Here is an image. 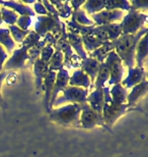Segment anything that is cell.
<instances>
[{
	"label": "cell",
	"instance_id": "5bb4252c",
	"mask_svg": "<svg viewBox=\"0 0 148 157\" xmlns=\"http://www.w3.org/2000/svg\"><path fill=\"white\" fill-rule=\"evenodd\" d=\"M0 5L2 7L8 8L10 10L14 11L15 13L18 14V17L21 15H29V17H34L36 14L33 10V7H31L30 5L24 4L21 1H13V0H8V1H1L0 0Z\"/></svg>",
	"mask_w": 148,
	"mask_h": 157
},
{
	"label": "cell",
	"instance_id": "9a60e30c",
	"mask_svg": "<svg viewBox=\"0 0 148 157\" xmlns=\"http://www.w3.org/2000/svg\"><path fill=\"white\" fill-rule=\"evenodd\" d=\"M103 91L102 89H94L91 93H88L86 98V103L94 112L103 117Z\"/></svg>",
	"mask_w": 148,
	"mask_h": 157
},
{
	"label": "cell",
	"instance_id": "6da1fadb",
	"mask_svg": "<svg viewBox=\"0 0 148 157\" xmlns=\"http://www.w3.org/2000/svg\"><path fill=\"white\" fill-rule=\"evenodd\" d=\"M148 32L147 28L144 27L135 35L120 36L117 40L112 41L114 50L117 53L123 64L128 67V71L135 67V50L140 39Z\"/></svg>",
	"mask_w": 148,
	"mask_h": 157
},
{
	"label": "cell",
	"instance_id": "e0dca14e",
	"mask_svg": "<svg viewBox=\"0 0 148 157\" xmlns=\"http://www.w3.org/2000/svg\"><path fill=\"white\" fill-rule=\"evenodd\" d=\"M68 86L78 87L88 90L90 87H92V84H91L89 77L79 68V70H75L71 76L69 77Z\"/></svg>",
	"mask_w": 148,
	"mask_h": 157
},
{
	"label": "cell",
	"instance_id": "d6a6232c",
	"mask_svg": "<svg viewBox=\"0 0 148 157\" xmlns=\"http://www.w3.org/2000/svg\"><path fill=\"white\" fill-rule=\"evenodd\" d=\"M100 27H102L103 30L106 32V36H108V39H109L110 42L117 40L120 36H122L121 26H120L119 23L105 25V26H100Z\"/></svg>",
	"mask_w": 148,
	"mask_h": 157
},
{
	"label": "cell",
	"instance_id": "8992f818",
	"mask_svg": "<svg viewBox=\"0 0 148 157\" xmlns=\"http://www.w3.org/2000/svg\"><path fill=\"white\" fill-rule=\"evenodd\" d=\"M88 90L78 87L67 86L57 97L53 106H60L62 104H83L86 102Z\"/></svg>",
	"mask_w": 148,
	"mask_h": 157
},
{
	"label": "cell",
	"instance_id": "cb8c5ba5",
	"mask_svg": "<svg viewBox=\"0 0 148 157\" xmlns=\"http://www.w3.org/2000/svg\"><path fill=\"white\" fill-rule=\"evenodd\" d=\"M110 80V71L109 67H106V64L105 62H102L99 64V71H97L96 78L94 80L93 87L94 89H102L108 84V82Z\"/></svg>",
	"mask_w": 148,
	"mask_h": 157
},
{
	"label": "cell",
	"instance_id": "52a82bcc",
	"mask_svg": "<svg viewBox=\"0 0 148 157\" xmlns=\"http://www.w3.org/2000/svg\"><path fill=\"white\" fill-rule=\"evenodd\" d=\"M105 63L110 71V80L108 82V87L121 84L123 77H124V67H123L122 60L120 59L117 53L115 52V50H113L106 55Z\"/></svg>",
	"mask_w": 148,
	"mask_h": 157
},
{
	"label": "cell",
	"instance_id": "ab89813d",
	"mask_svg": "<svg viewBox=\"0 0 148 157\" xmlns=\"http://www.w3.org/2000/svg\"><path fill=\"white\" fill-rule=\"evenodd\" d=\"M33 10L34 12V14H38V15H49L48 11L47 9L45 8V6L43 5L42 1H37L34 3V7H33Z\"/></svg>",
	"mask_w": 148,
	"mask_h": 157
},
{
	"label": "cell",
	"instance_id": "74e56055",
	"mask_svg": "<svg viewBox=\"0 0 148 157\" xmlns=\"http://www.w3.org/2000/svg\"><path fill=\"white\" fill-rule=\"evenodd\" d=\"M42 39L34 31H30V33L27 34V36L26 37V39L23 40V42L21 43V45L27 46V48L31 49V47L34 46L39 41Z\"/></svg>",
	"mask_w": 148,
	"mask_h": 157
},
{
	"label": "cell",
	"instance_id": "ffe728a7",
	"mask_svg": "<svg viewBox=\"0 0 148 157\" xmlns=\"http://www.w3.org/2000/svg\"><path fill=\"white\" fill-rule=\"evenodd\" d=\"M34 84H36L37 90H41L43 87L44 78L47 76L49 71V67L48 63L44 62L41 59H37L34 61Z\"/></svg>",
	"mask_w": 148,
	"mask_h": 157
},
{
	"label": "cell",
	"instance_id": "bcb514c9",
	"mask_svg": "<svg viewBox=\"0 0 148 157\" xmlns=\"http://www.w3.org/2000/svg\"><path fill=\"white\" fill-rule=\"evenodd\" d=\"M2 24H3V21H2V17H1V12H0V28H1Z\"/></svg>",
	"mask_w": 148,
	"mask_h": 157
},
{
	"label": "cell",
	"instance_id": "3957f363",
	"mask_svg": "<svg viewBox=\"0 0 148 157\" xmlns=\"http://www.w3.org/2000/svg\"><path fill=\"white\" fill-rule=\"evenodd\" d=\"M81 104H64L61 107L53 108L49 111L50 119L64 127L80 128L79 118Z\"/></svg>",
	"mask_w": 148,
	"mask_h": 157
},
{
	"label": "cell",
	"instance_id": "836d02e7",
	"mask_svg": "<svg viewBox=\"0 0 148 157\" xmlns=\"http://www.w3.org/2000/svg\"><path fill=\"white\" fill-rule=\"evenodd\" d=\"M53 5L55 6V8L57 9L59 17L63 18H68L71 17L72 14V8L70 6V3L68 1L62 2V1H50Z\"/></svg>",
	"mask_w": 148,
	"mask_h": 157
},
{
	"label": "cell",
	"instance_id": "4316f807",
	"mask_svg": "<svg viewBox=\"0 0 148 157\" xmlns=\"http://www.w3.org/2000/svg\"><path fill=\"white\" fill-rule=\"evenodd\" d=\"M105 4L106 0H88V1L84 2V4L81 8L85 11L86 14L88 13L92 15L103 10L105 9Z\"/></svg>",
	"mask_w": 148,
	"mask_h": 157
},
{
	"label": "cell",
	"instance_id": "7bdbcfd3",
	"mask_svg": "<svg viewBox=\"0 0 148 157\" xmlns=\"http://www.w3.org/2000/svg\"><path fill=\"white\" fill-rule=\"evenodd\" d=\"M84 0H81V1H71V2H69L70 3V6H71V8H73L74 9V11H76L78 10V9H80L81 8V6H83L84 4Z\"/></svg>",
	"mask_w": 148,
	"mask_h": 157
},
{
	"label": "cell",
	"instance_id": "d6986e66",
	"mask_svg": "<svg viewBox=\"0 0 148 157\" xmlns=\"http://www.w3.org/2000/svg\"><path fill=\"white\" fill-rule=\"evenodd\" d=\"M148 55V39L147 34L144 35L140 41L138 42L135 50V67H143V64L145 62Z\"/></svg>",
	"mask_w": 148,
	"mask_h": 157
},
{
	"label": "cell",
	"instance_id": "7402d4cb",
	"mask_svg": "<svg viewBox=\"0 0 148 157\" xmlns=\"http://www.w3.org/2000/svg\"><path fill=\"white\" fill-rule=\"evenodd\" d=\"M67 39H68L69 45L71 46L72 50H74V51L76 52V55L78 57H79L81 60L85 59L87 57V53L84 51L81 36L77 35V34L67 33Z\"/></svg>",
	"mask_w": 148,
	"mask_h": 157
},
{
	"label": "cell",
	"instance_id": "2e32d148",
	"mask_svg": "<svg viewBox=\"0 0 148 157\" xmlns=\"http://www.w3.org/2000/svg\"><path fill=\"white\" fill-rule=\"evenodd\" d=\"M147 90H148L147 80H144V81L141 82L140 84L134 86L133 88H132L131 92L128 93L127 104L129 106H131V107H134V106L137 104V102L146 95Z\"/></svg>",
	"mask_w": 148,
	"mask_h": 157
},
{
	"label": "cell",
	"instance_id": "44dd1931",
	"mask_svg": "<svg viewBox=\"0 0 148 157\" xmlns=\"http://www.w3.org/2000/svg\"><path fill=\"white\" fill-rule=\"evenodd\" d=\"M99 64L100 63L99 61L96 60L94 58L88 57V56H87L85 59L81 60V62H80V70L89 77L91 84L94 83L97 71H99Z\"/></svg>",
	"mask_w": 148,
	"mask_h": 157
},
{
	"label": "cell",
	"instance_id": "603a6c76",
	"mask_svg": "<svg viewBox=\"0 0 148 157\" xmlns=\"http://www.w3.org/2000/svg\"><path fill=\"white\" fill-rule=\"evenodd\" d=\"M110 96L116 104H127L128 90L123 87L121 84L114 85L112 88H110Z\"/></svg>",
	"mask_w": 148,
	"mask_h": 157
},
{
	"label": "cell",
	"instance_id": "484cf974",
	"mask_svg": "<svg viewBox=\"0 0 148 157\" xmlns=\"http://www.w3.org/2000/svg\"><path fill=\"white\" fill-rule=\"evenodd\" d=\"M0 45L5 49L7 53H10L15 49V42L12 39L8 29L0 28Z\"/></svg>",
	"mask_w": 148,
	"mask_h": 157
},
{
	"label": "cell",
	"instance_id": "8d00e7d4",
	"mask_svg": "<svg viewBox=\"0 0 148 157\" xmlns=\"http://www.w3.org/2000/svg\"><path fill=\"white\" fill-rule=\"evenodd\" d=\"M34 17H29V15H21V17H18L15 26L23 31H29L30 27L34 24Z\"/></svg>",
	"mask_w": 148,
	"mask_h": 157
},
{
	"label": "cell",
	"instance_id": "f6af8a7d",
	"mask_svg": "<svg viewBox=\"0 0 148 157\" xmlns=\"http://www.w3.org/2000/svg\"><path fill=\"white\" fill-rule=\"evenodd\" d=\"M6 106H7V104H6L5 100L2 98V96H0V108L5 109V108H6Z\"/></svg>",
	"mask_w": 148,
	"mask_h": 157
},
{
	"label": "cell",
	"instance_id": "277c9868",
	"mask_svg": "<svg viewBox=\"0 0 148 157\" xmlns=\"http://www.w3.org/2000/svg\"><path fill=\"white\" fill-rule=\"evenodd\" d=\"M34 31L41 38H44L47 34H52L58 39L62 33V21L58 17L38 15L34 18Z\"/></svg>",
	"mask_w": 148,
	"mask_h": 157
},
{
	"label": "cell",
	"instance_id": "ac0fdd59",
	"mask_svg": "<svg viewBox=\"0 0 148 157\" xmlns=\"http://www.w3.org/2000/svg\"><path fill=\"white\" fill-rule=\"evenodd\" d=\"M56 75L57 73L52 71H49L47 76L44 78V83H43V89L44 92H45V96H44V106H45L46 111L49 113V111L51 110L50 109V100H51V94H52V90L53 87H54V83L56 80Z\"/></svg>",
	"mask_w": 148,
	"mask_h": 157
},
{
	"label": "cell",
	"instance_id": "60d3db41",
	"mask_svg": "<svg viewBox=\"0 0 148 157\" xmlns=\"http://www.w3.org/2000/svg\"><path fill=\"white\" fill-rule=\"evenodd\" d=\"M8 59V53L5 51V49L0 45V73L3 71V65L5 61Z\"/></svg>",
	"mask_w": 148,
	"mask_h": 157
},
{
	"label": "cell",
	"instance_id": "1f68e13d",
	"mask_svg": "<svg viewBox=\"0 0 148 157\" xmlns=\"http://www.w3.org/2000/svg\"><path fill=\"white\" fill-rule=\"evenodd\" d=\"M48 67H49V71H55V73H57L60 70L64 68V55H63V53L55 50L52 58L48 62Z\"/></svg>",
	"mask_w": 148,
	"mask_h": 157
},
{
	"label": "cell",
	"instance_id": "ee69618b",
	"mask_svg": "<svg viewBox=\"0 0 148 157\" xmlns=\"http://www.w3.org/2000/svg\"><path fill=\"white\" fill-rule=\"evenodd\" d=\"M10 74L9 71H2L0 73V96H1V87H2V84H3V81L5 80V78Z\"/></svg>",
	"mask_w": 148,
	"mask_h": 157
},
{
	"label": "cell",
	"instance_id": "7a4b0ae2",
	"mask_svg": "<svg viewBox=\"0 0 148 157\" xmlns=\"http://www.w3.org/2000/svg\"><path fill=\"white\" fill-rule=\"evenodd\" d=\"M103 119L105 122L106 127L109 128L110 132H112L113 125L116 124V121L124 115L129 110H140V108H134L129 106L128 104H116L113 101L111 96H110V87L105 86L103 88Z\"/></svg>",
	"mask_w": 148,
	"mask_h": 157
},
{
	"label": "cell",
	"instance_id": "30bf717a",
	"mask_svg": "<svg viewBox=\"0 0 148 157\" xmlns=\"http://www.w3.org/2000/svg\"><path fill=\"white\" fill-rule=\"evenodd\" d=\"M125 17L124 11L122 10H103L91 15V21L96 26H105V25L116 24L122 21Z\"/></svg>",
	"mask_w": 148,
	"mask_h": 157
},
{
	"label": "cell",
	"instance_id": "8fae6325",
	"mask_svg": "<svg viewBox=\"0 0 148 157\" xmlns=\"http://www.w3.org/2000/svg\"><path fill=\"white\" fill-rule=\"evenodd\" d=\"M69 77H70V75H69L68 70H66V68H62V70L57 71L54 87H53L52 94H51V100H50V109H51V107H53L54 101L57 99L60 93L68 86Z\"/></svg>",
	"mask_w": 148,
	"mask_h": 157
},
{
	"label": "cell",
	"instance_id": "4fadbf2b",
	"mask_svg": "<svg viewBox=\"0 0 148 157\" xmlns=\"http://www.w3.org/2000/svg\"><path fill=\"white\" fill-rule=\"evenodd\" d=\"M146 80V71L144 67H134L133 68L128 71V76L123 78L121 85L126 89H132L134 86L140 84L141 82Z\"/></svg>",
	"mask_w": 148,
	"mask_h": 157
},
{
	"label": "cell",
	"instance_id": "83f0119b",
	"mask_svg": "<svg viewBox=\"0 0 148 157\" xmlns=\"http://www.w3.org/2000/svg\"><path fill=\"white\" fill-rule=\"evenodd\" d=\"M131 8L130 2L127 0H106V10H122L128 12Z\"/></svg>",
	"mask_w": 148,
	"mask_h": 157
},
{
	"label": "cell",
	"instance_id": "7c38bea8",
	"mask_svg": "<svg viewBox=\"0 0 148 157\" xmlns=\"http://www.w3.org/2000/svg\"><path fill=\"white\" fill-rule=\"evenodd\" d=\"M54 48L55 50H57V51L63 53V55H64V64L69 65L70 59L74 53H73V50L71 48V46L69 45V42L67 39V31H66V24L64 23H62V33L59 38L57 39V41H56Z\"/></svg>",
	"mask_w": 148,
	"mask_h": 157
},
{
	"label": "cell",
	"instance_id": "d590c367",
	"mask_svg": "<svg viewBox=\"0 0 148 157\" xmlns=\"http://www.w3.org/2000/svg\"><path fill=\"white\" fill-rule=\"evenodd\" d=\"M0 12H1V17L3 23H5L8 26H12V25L16 24L18 14L15 13L14 11L5 7H0Z\"/></svg>",
	"mask_w": 148,
	"mask_h": 157
},
{
	"label": "cell",
	"instance_id": "ba28073f",
	"mask_svg": "<svg viewBox=\"0 0 148 157\" xmlns=\"http://www.w3.org/2000/svg\"><path fill=\"white\" fill-rule=\"evenodd\" d=\"M79 124H80V128H85V130H91V128H94L96 127H102V128H105L106 130L110 131L109 128L106 127L103 117H100L96 112H94L86 102L81 104Z\"/></svg>",
	"mask_w": 148,
	"mask_h": 157
},
{
	"label": "cell",
	"instance_id": "f1b7e54d",
	"mask_svg": "<svg viewBox=\"0 0 148 157\" xmlns=\"http://www.w3.org/2000/svg\"><path fill=\"white\" fill-rule=\"evenodd\" d=\"M46 44H47L46 40L42 38L36 45L33 46L29 51H27V56H29V58H27V64L33 65L34 63V61L40 58L41 52H42L44 47L46 46Z\"/></svg>",
	"mask_w": 148,
	"mask_h": 157
},
{
	"label": "cell",
	"instance_id": "f35d334b",
	"mask_svg": "<svg viewBox=\"0 0 148 157\" xmlns=\"http://www.w3.org/2000/svg\"><path fill=\"white\" fill-rule=\"evenodd\" d=\"M55 52V48L53 45H50V44H46V46L44 47L42 52H41V55H40V59L43 60L44 62L48 63L50 61V59L52 58L53 54Z\"/></svg>",
	"mask_w": 148,
	"mask_h": 157
},
{
	"label": "cell",
	"instance_id": "e575fe53",
	"mask_svg": "<svg viewBox=\"0 0 148 157\" xmlns=\"http://www.w3.org/2000/svg\"><path fill=\"white\" fill-rule=\"evenodd\" d=\"M8 30H9V32H10V35H11L14 42L15 43H20V44L23 42V40L26 39L27 34L30 33V30L29 31H23V30L20 29L17 26H15V25L9 26Z\"/></svg>",
	"mask_w": 148,
	"mask_h": 157
},
{
	"label": "cell",
	"instance_id": "9c48e42d",
	"mask_svg": "<svg viewBox=\"0 0 148 157\" xmlns=\"http://www.w3.org/2000/svg\"><path fill=\"white\" fill-rule=\"evenodd\" d=\"M29 48L27 46L21 45L20 48L14 49L11 56L9 57L3 65V71H9L14 70H23L26 67V62H27V51Z\"/></svg>",
	"mask_w": 148,
	"mask_h": 157
},
{
	"label": "cell",
	"instance_id": "d4e9b609",
	"mask_svg": "<svg viewBox=\"0 0 148 157\" xmlns=\"http://www.w3.org/2000/svg\"><path fill=\"white\" fill-rule=\"evenodd\" d=\"M114 50V45H113V42H106L103 43L102 46L99 47L97 49H96L94 51H92L91 53H89L88 57L94 58L96 60H97L99 63L102 62H105L106 55L109 54L110 52Z\"/></svg>",
	"mask_w": 148,
	"mask_h": 157
},
{
	"label": "cell",
	"instance_id": "4dcf8cb0",
	"mask_svg": "<svg viewBox=\"0 0 148 157\" xmlns=\"http://www.w3.org/2000/svg\"><path fill=\"white\" fill-rule=\"evenodd\" d=\"M81 38H82L84 51L86 53H91L103 44L102 41H99L92 35H84V36H81Z\"/></svg>",
	"mask_w": 148,
	"mask_h": 157
},
{
	"label": "cell",
	"instance_id": "b9f144b4",
	"mask_svg": "<svg viewBox=\"0 0 148 157\" xmlns=\"http://www.w3.org/2000/svg\"><path fill=\"white\" fill-rule=\"evenodd\" d=\"M130 4L132 6V8L135 9V10L139 11L140 8H144L146 9L148 6V2L147 1H138V0H134V1H131Z\"/></svg>",
	"mask_w": 148,
	"mask_h": 157
},
{
	"label": "cell",
	"instance_id": "5b68a950",
	"mask_svg": "<svg viewBox=\"0 0 148 157\" xmlns=\"http://www.w3.org/2000/svg\"><path fill=\"white\" fill-rule=\"evenodd\" d=\"M147 18L148 17L146 13H142L141 11L131 8L125 14V17H123V20L120 23L122 36L135 35L141 29H143L145 27L147 23Z\"/></svg>",
	"mask_w": 148,
	"mask_h": 157
},
{
	"label": "cell",
	"instance_id": "f546056e",
	"mask_svg": "<svg viewBox=\"0 0 148 157\" xmlns=\"http://www.w3.org/2000/svg\"><path fill=\"white\" fill-rule=\"evenodd\" d=\"M71 21H75L76 24L80 25V26L84 27H94L96 25L93 24V21H91V18L87 17L85 11L82 8L78 9L76 11H72L71 14Z\"/></svg>",
	"mask_w": 148,
	"mask_h": 157
}]
</instances>
